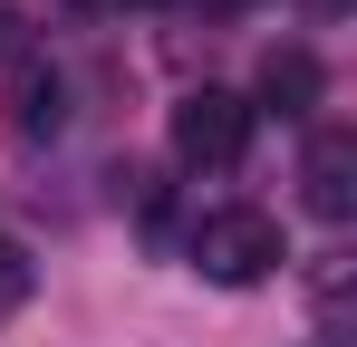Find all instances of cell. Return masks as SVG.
I'll list each match as a JSON object with an SVG mask.
<instances>
[{"label":"cell","mask_w":357,"mask_h":347,"mask_svg":"<svg viewBox=\"0 0 357 347\" xmlns=\"http://www.w3.org/2000/svg\"><path fill=\"white\" fill-rule=\"evenodd\" d=\"M183 251H193L203 280H222V289H251V280H271V270L290 261V241H280V222H271L261 203H222V213H203Z\"/></svg>","instance_id":"1"},{"label":"cell","mask_w":357,"mask_h":347,"mask_svg":"<svg viewBox=\"0 0 357 347\" xmlns=\"http://www.w3.org/2000/svg\"><path fill=\"white\" fill-rule=\"evenodd\" d=\"M213 10H241V0H213Z\"/></svg>","instance_id":"8"},{"label":"cell","mask_w":357,"mask_h":347,"mask_svg":"<svg viewBox=\"0 0 357 347\" xmlns=\"http://www.w3.org/2000/svg\"><path fill=\"white\" fill-rule=\"evenodd\" d=\"M251 155V97H232V87H193V97H174V164L193 174H222Z\"/></svg>","instance_id":"2"},{"label":"cell","mask_w":357,"mask_h":347,"mask_svg":"<svg viewBox=\"0 0 357 347\" xmlns=\"http://www.w3.org/2000/svg\"><path fill=\"white\" fill-rule=\"evenodd\" d=\"M299 203H309L319 222H348L357 213V135L348 125H319V135H309V155H299Z\"/></svg>","instance_id":"3"},{"label":"cell","mask_w":357,"mask_h":347,"mask_svg":"<svg viewBox=\"0 0 357 347\" xmlns=\"http://www.w3.org/2000/svg\"><path fill=\"white\" fill-rule=\"evenodd\" d=\"M251 107L309 116V107H319V58H309V49H271V58H261V97H251Z\"/></svg>","instance_id":"5"},{"label":"cell","mask_w":357,"mask_h":347,"mask_svg":"<svg viewBox=\"0 0 357 347\" xmlns=\"http://www.w3.org/2000/svg\"><path fill=\"white\" fill-rule=\"evenodd\" d=\"M29 280H39V270H29V251H20V241H0V318L29 299Z\"/></svg>","instance_id":"6"},{"label":"cell","mask_w":357,"mask_h":347,"mask_svg":"<svg viewBox=\"0 0 357 347\" xmlns=\"http://www.w3.org/2000/svg\"><path fill=\"white\" fill-rule=\"evenodd\" d=\"M59 125H68V77L49 58H20L10 68V135L20 145H59Z\"/></svg>","instance_id":"4"},{"label":"cell","mask_w":357,"mask_h":347,"mask_svg":"<svg viewBox=\"0 0 357 347\" xmlns=\"http://www.w3.org/2000/svg\"><path fill=\"white\" fill-rule=\"evenodd\" d=\"M68 10H107V0H68Z\"/></svg>","instance_id":"7"}]
</instances>
